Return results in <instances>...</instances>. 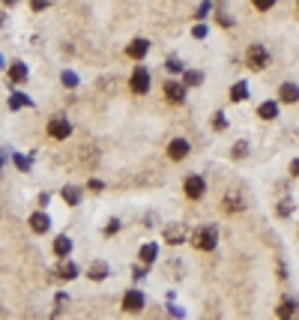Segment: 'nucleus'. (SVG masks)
Returning a JSON list of instances; mask_svg holds the SVG:
<instances>
[{
  "label": "nucleus",
  "mask_w": 299,
  "mask_h": 320,
  "mask_svg": "<svg viewBox=\"0 0 299 320\" xmlns=\"http://www.w3.org/2000/svg\"><path fill=\"white\" fill-rule=\"evenodd\" d=\"M186 90H189V87H186L183 81H167L165 84V99L170 102V105H183V102H186Z\"/></svg>",
  "instance_id": "obj_7"
},
{
  "label": "nucleus",
  "mask_w": 299,
  "mask_h": 320,
  "mask_svg": "<svg viewBox=\"0 0 299 320\" xmlns=\"http://www.w3.org/2000/svg\"><path fill=\"white\" fill-rule=\"evenodd\" d=\"M290 174H293V177H299V159L293 162V165H290Z\"/></svg>",
  "instance_id": "obj_37"
},
{
  "label": "nucleus",
  "mask_w": 299,
  "mask_h": 320,
  "mask_svg": "<svg viewBox=\"0 0 299 320\" xmlns=\"http://www.w3.org/2000/svg\"><path fill=\"white\" fill-rule=\"evenodd\" d=\"M147 51H150V42H147V39H132L129 48H126V54H129L132 60H144Z\"/></svg>",
  "instance_id": "obj_10"
},
{
  "label": "nucleus",
  "mask_w": 299,
  "mask_h": 320,
  "mask_svg": "<svg viewBox=\"0 0 299 320\" xmlns=\"http://www.w3.org/2000/svg\"><path fill=\"white\" fill-rule=\"evenodd\" d=\"M87 275H90V282H102V278H108V263H105V260H96V263L87 269Z\"/></svg>",
  "instance_id": "obj_18"
},
{
  "label": "nucleus",
  "mask_w": 299,
  "mask_h": 320,
  "mask_svg": "<svg viewBox=\"0 0 299 320\" xmlns=\"http://www.w3.org/2000/svg\"><path fill=\"white\" fill-rule=\"evenodd\" d=\"M30 6H33V12H42V9L51 6V0H30Z\"/></svg>",
  "instance_id": "obj_32"
},
{
  "label": "nucleus",
  "mask_w": 299,
  "mask_h": 320,
  "mask_svg": "<svg viewBox=\"0 0 299 320\" xmlns=\"http://www.w3.org/2000/svg\"><path fill=\"white\" fill-rule=\"evenodd\" d=\"M63 201H66L69 207H75V204L81 201V189H75V186H66V189H63Z\"/></svg>",
  "instance_id": "obj_22"
},
{
  "label": "nucleus",
  "mask_w": 299,
  "mask_h": 320,
  "mask_svg": "<svg viewBox=\"0 0 299 320\" xmlns=\"http://www.w3.org/2000/svg\"><path fill=\"white\" fill-rule=\"evenodd\" d=\"M192 246H195L198 252H212V249L219 246V230H216L212 224H206V227H198V230L192 233Z\"/></svg>",
  "instance_id": "obj_1"
},
{
  "label": "nucleus",
  "mask_w": 299,
  "mask_h": 320,
  "mask_svg": "<svg viewBox=\"0 0 299 320\" xmlns=\"http://www.w3.org/2000/svg\"><path fill=\"white\" fill-rule=\"evenodd\" d=\"M200 81H203L200 72H186V75H183V84H186V87H195V84H200Z\"/></svg>",
  "instance_id": "obj_23"
},
{
  "label": "nucleus",
  "mask_w": 299,
  "mask_h": 320,
  "mask_svg": "<svg viewBox=\"0 0 299 320\" xmlns=\"http://www.w3.org/2000/svg\"><path fill=\"white\" fill-rule=\"evenodd\" d=\"M57 275H60L63 282H72V278H78V266H75L72 260H66V263L57 266Z\"/></svg>",
  "instance_id": "obj_20"
},
{
  "label": "nucleus",
  "mask_w": 299,
  "mask_h": 320,
  "mask_svg": "<svg viewBox=\"0 0 299 320\" xmlns=\"http://www.w3.org/2000/svg\"><path fill=\"white\" fill-rule=\"evenodd\" d=\"M219 24H222V27H231L233 18H231V15H225V12H219Z\"/></svg>",
  "instance_id": "obj_36"
},
{
  "label": "nucleus",
  "mask_w": 299,
  "mask_h": 320,
  "mask_svg": "<svg viewBox=\"0 0 299 320\" xmlns=\"http://www.w3.org/2000/svg\"><path fill=\"white\" fill-rule=\"evenodd\" d=\"M222 210H225V213H242V210H245V204H242V197H239V194H225Z\"/></svg>",
  "instance_id": "obj_16"
},
{
  "label": "nucleus",
  "mask_w": 299,
  "mask_h": 320,
  "mask_svg": "<svg viewBox=\"0 0 299 320\" xmlns=\"http://www.w3.org/2000/svg\"><path fill=\"white\" fill-rule=\"evenodd\" d=\"M183 192H186L189 201H200V197L206 194V180H203L200 174H189L186 183H183Z\"/></svg>",
  "instance_id": "obj_3"
},
{
  "label": "nucleus",
  "mask_w": 299,
  "mask_h": 320,
  "mask_svg": "<svg viewBox=\"0 0 299 320\" xmlns=\"http://www.w3.org/2000/svg\"><path fill=\"white\" fill-rule=\"evenodd\" d=\"M206 24H195V27H192V36H195V39H206Z\"/></svg>",
  "instance_id": "obj_31"
},
{
  "label": "nucleus",
  "mask_w": 299,
  "mask_h": 320,
  "mask_svg": "<svg viewBox=\"0 0 299 320\" xmlns=\"http://www.w3.org/2000/svg\"><path fill=\"white\" fill-rule=\"evenodd\" d=\"M275 210H278V216H281V219H287V216L293 213V204H290V201H281V204H278Z\"/></svg>",
  "instance_id": "obj_28"
},
{
  "label": "nucleus",
  "mask_w": 299,
  "mask_h": 320,
  "mask_svg": "<svg viewBox=\"0 0 299 320\" xmlns=\"http://www.w3.org/2000/svg\"><path fill=\"white\" fill-rule=\"evenodd\" d=\"M129 87H132V93H138V96H144L147 90H150V72L144 69V66H138L132 72V78H129Z\"/></svg>",
  "instance_id": "obj_4"
},
{
  "label": "nucleus",
  "mask_w": 299,
  "mask_h": 320,
  "mask_svg": "<svg viewBox=\"0 0 299 320\" xmlns=\"http://www.w3.org/2000/svg\"><path fill=\"white\" fill-rule=\"evenodd\" d=\"M87 189H90V192H102V189H105V183H102V180H90V183H87Z\"/></svg>",
  "instance_id": "obj_34"
},
{
  "label": "nucleus",
  "mask_w": 299,
  "mask_h": 320,
  "mask_svg": "<svg viewBox=\"0 0 299 320\" xmlns=\"http://www.w3.org/2000/svg\"><path fill=\"white\" fill-rule=\"evenodd\" d=\"M15 165H18V171H30V159H24V156H15Z\"/></svg>",
  "instance_id": "obj_33"
},
{
  "label": "nucleus",
  "mask_w": 299,
  "mask_h": 320,
  "mask_svg": "<svg viewBox=\"0 0 299 320\" xmlns=\"http://www.w3.org/2000/svg\"><path fill=\"white\" fill-rule=\"evenodd\" d=\"M3 3H6V6H15V3H18V0H3Z\"/></svg>",
  "instance_id": "obj_38"
},
{
  "label": "nucleus",
  "mask_w": 299,
  "mask_h": 320,
  "mask_svg": "<svg viewBox=\"0 0 299 320\" xmlns=\"http://www.w3.org/2000/svg\"><path fill=\"white\" fill-rule=\"evenodd\" d=\"M296 9H299V3H296Z\"/></svg>",
  "instance_id": "obj_39"
},
{
  "label": "nucleus",
  "mask_w": 299,
  "mask_h": 320,
  "mask_svg": "<svg viewBox=\"0 0 299 320\" xmlns=\"http://www.w3.org/2000/svg\"><path fill=\"white\" fill-rule=\"evenodd\" d=\"M69 252H72V239L60 233V236L54 239V255H57V257H69Z\"/></svg>",
  "instance_id": "obj_19"
},
{
  "label": "nucleus",
  "mask_w": 299,
  "mask_h": 320,
  "mask_svg": "<svg viewBox=\"0 0 299 320\" xmlns=\"http://www.w3.org/2000/svg\"><path fill=\"white\" fill-rule=\"evenodd\" d=\"M24 105H30V99L18 96V93H15V96H9V108H12V111H15V108H24Z\"/></svg>",
  "instance_id": "obj_27"
},
{
  "label": "nucleus",
  "mask_w": 299,
  "mask_h": 320,
  "mask_svg": "<svg viewBox=\"0 0 299 320\" xmlns=\"http://www.w3.org/2000/svg\"><path fill=\"white\" fill-rule=\"evenodd\" d=\"M186 239V230L180 227V224H167L165 227V243L167 246H177V243H183Z\"/></svg>",
  "instance_id": "obj_15"
},
{
  "label": "nucleus",
  "mask_w": 299,
  "mask_h": 320,
  "mask_svg": "<svg viewBox=\"0 0 299 320\" xmlns=\"http://www.w3.org/2000/svg\"><path fill=\"white\" fill-rule=\"evenodd\" d=\"M117 230H120V222H117V219H111V222L105 224V236H114Z\"/></svg>",
  "instance_id": "obj_30"
},
{
  "label": "nucleus",
  "mask_w": 299,
  "mask_h": 320,
  "mask_svg": "<svg viewBox=\"0 0 299 320\" xmlns=\"http://www.w3.org/2000/svg\"><path fill=\"white\" fill-rule=\"evenodd\" d=\"M138 257H141V263H144V266L156 263V257H159V246H156V243H144V246H141V252H138Z\"/></svg>",
  "instance_id": "obj_13"
},
{
  "label": "nucleus",
  "mask_w": 299,
  "mask_h": 320,
  "mask_svg": "<svg viewBox=\"0 0 299 320\" xmlns=\"http://www.w3.org/2000/svg\"><path fill=\"white\" fill-rule=\"evenodd\" d=\"M245 156H248V144H245V141H239V144L233 147V159H236V162H242Z\"/></svg>",
  "instance_id": "obj_25"
},
{
  "label": "nucleus",
  "mask_w": 299,
  "mask_h": 320,
  "mask_svg": "<svg viewBox=\"0 0 299 320\" xmlns=\"http://www.w3.org/2000/svg\"><path fill=\"white\" fill-rule=\"evenodd\" d=\"M51 227V219L42 213V210H36L33 216H30V230H36V233H45Z\"/></svg>",
  "instance_id": "obj_14"
},
{
  "label": "nucleus",
  "mask_w": 299,
  "mask_h": 320,
  "mask_svg": "<svg viewBox=\"0 0 299 320\" xmlns=\"http://www.w3.org/2000/svg\"><path fill=\"white\" fill-rule=\"evenodd\" d=\"M278 99H281L284 105H296V102H299V84H293V81H284V84L278 87Z\"/></svg>",
  "instance_id": "obj_9"
},
{
  "label": "nucleus",
  "mask_w": 299,
  "mask_h": 320,
  "mask_svg": "<svg viewBox=\"0 0 299 320\" xmlns=\"http://www.w3.org/2000/svg\"><path fill=\"white\" fill-rule=\"evenodd\" d=\"M248 99V84L245 81H236L231 87V102H245Z\"/></svg>",
  "instance_id": "obj_21"
},
{
  "label": "nucleus",
  "mask_w": 299,
  "mask_h": 320,
  "mask_svg": "<svg viewBox=\"0 0 299 320\" xmlns=\"http://www.w3.org/2000/svg\"><path fill=\"white\" fill-rule=\"evenodd\" d=\"M212 129H216V132H225V129H228V117H225L222 111H216V117H212Z\"/></svg>",
  "instance_id": "obj_24"
},
{
  "label": "nucleus",
  "mask_w": 299,
  "mask_h": 320,
  "mask_svg": "<svg viewBox=\"0 0 299 320\" xmlns=\"http://www.w3.org/2000/svg\"><path fill=\"white\" fill-rule=\"evenodd\" d=\"M141 308H144V293H141V290H129V293L123 296V311L138 314Z\"/></svg>",
  "instance_id": "obj_8"
},
{
  "label": "nucleus",
  "mask_w": 299,
  "mask_h": 320,
  "mask_svg": "<svg viewBox=\"0 0 299 320\" xmlns=\"http://www.w3.org/2000/svg\"><path fill=\"white\" fill-rule=\"evenodd\" d=\"M9 81H12V84H24V81H27V66L12 63L9 66Z\"/></svg>",
  "instance_id": "obj_17"
},
{
  "label": "nucleus",
  "mask_w": 299,
  "mask_h": 320,
  "mask_svg": "<svg viewBox=\"0 0 299 320\" xmlns=\"http://www.w3.org/2000/svg\"><path fill=\"white\" fill-rule=\"evenodd\" d=\"M63 84H66V87H75V84H78V78H75L72 72H63Z\"/></svg>",
  "instance_id": "obj_35"
},
{
  "label": "nucleus",
  "mask_w": 299,
  "mask_h": 320,
  "mask_svg": "<svg viewBox=\"0 0 299 320\" xmlns=\"http://www.w3.org/2000/svg\"><path fill=\"white\" fill-rule=\"evenodd\" d=\"M189 150H192V144L186 141V138H174L170 144H167V159L170 162H183L189 156Z\"/></svg>",
  "instance_id": "obj_6"
},
{
  "label": "nucleus",
  "mask_w": 299,
  "mask_h": 320,
  "mask_svg": "<svg viewBox=\"0 0 299 320\" xmlns=\"http://www.w3.org/2000/svg\"><path fill=\"white\" fill-rule=\"evenodd\" d=\"M275 3H278V0H251V6H254L258 12H269Z\"/></svg>",
  "instance_id": "obj_26"
},
{
  "label": "nucleus",
  "mask_w": 299,
  "mask_h": 320,
  "mask_svg": "<svg viewBox=\"0 0 299 320\" xmlns=\"http://www.w3.org/2000/svg\"><path fill=\"white\" fill-rule=\"evenodd\" d=\"M69 135H72V123H69L66 117H54V120L48 123V138H54V141H66Z\"/></svg>",
  "instance_id": "obj_5"
},
{
  "label": "nucleus",
  "mask_w": 299,
  "mask_h": 320,
  "mask_svg": "<svg viewBox=\"0 0 299 320\" xmlns=\"http://www.w3.org/2000/svg\"><path fill=\"white\" fill-rule=\"evenodd\" d=\"M165 69H167V72H174V75H177V72H183V63H180L177 57H170V60L165 63Z\"/></svg>",
  "instance_id": "obj_29"
},
{
  "label": "nucleus",
  "mask_w": 299,
  "mask_h": 320,
  "mask_svg": "<svg viewBox=\"0 0 299 320\" xmlns=\"http://www.w3.org/2000/svg\"><path fill=\"white\" fill-rule=\"evenodd\" d=\"M258 117H261V120H275V117H278V102H275V99L261 102V105H258Z\"/></svg>",
  "instance_id": "obj_12"
},
{
  "label": "nucleus",
  "mask_w": 299,
  "mask_h": 320,
  "mask_svg": "<svg viewBox=\"0 0 299 320\" xmlns=\"http://www.w3.org/2000/svg\"><path fill=\"white\" fill-rule=\"evenodd\" d=\"M245 63H248V69L261 72V69H266V66H269V51H266L264 45L251 42V45H248V51H245Z\"/></svg>",
  "instance_id": "obj_2"
},
{
  "label": "nucleus",
  "mask_w": 299,
  "mask_h": 320,
  "mask_svg": "<svg viewBox=\"0 0 299 320\" xmlns=\"http://www.w3.org/2000/svg\"><path fill=\"white\" fill-rule=\"evenodd\" d=\"M275 314H278V317H299V305H296V299L284 296V299H281V305L275 308Z\"/></svg>",
  "instance_id": "obj_11"
}]
</instances>
